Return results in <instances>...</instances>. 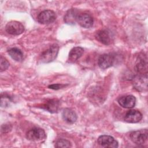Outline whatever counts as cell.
<instances>
[{"mask_svg": "<svg viewBox=\"0 0 148 148\" xmlns=\"http://www.w3.org/2000/svg\"><path fill=\"white\" fill-rule=\"evenodd\" d=\"M131 140L138 146H143L147 143L148 131L147 129H141L130 133Z\"/></svg>", "mask_w": 148, "mask_h": 148, "instance_id": "1", "label": "cell"}, {"mask_svg": "<svg viewBox=\"0 0 148 148\" xmlns=\"http://www.w3.org/2000/svg\"><path fill=\"white\" fill-rule=\"evenodd\" d=\"M59 50V46L54 44L51 45L49 49L42 53L40 55V61L43 63H49L54 61L58 54Z\"/></svg>", "mask_w": 148, "mask_h": 148, "instance_id": "2", "label": "cell"}, {"mask_svg": "<svg viewBox=\"0 0 148 148\" xmlns=\"http://www.w3.org/2000/svg\"><path fill=\"white\" fill-rule=\"evenodd\" d=\"M6 32L12 35H18L24 31V27L20 22L10 21L7 23L5 27Z\"/></svg>", "mask_w": 148, "mask_h": 148, "instance_id": "3", "label": "cell"}, {"mask_svg": "<svg viewBox=\"0 0 148 148\" xmlns=\"http://www.w3.org/2000/svg\"><path fill=\"white\" fill-rule=\"evenodd\" d=\"M26 138L31 141H40L46 139V135L43 129L35 127L27 132Z\"/></svg>", "mask_w": 148, "mask_h": 148, "instance_id": "4", "label": "cell"}, {"mask_svg": "<svg viewBox=\"0 0 148 148\" xmlns=\"http://www.w3.org/2000/svg\"><path fill=\"white\" fill-rule=\"evenodd\" d=\"M95 39L105 45H109L111 44L113 41V35L110 31L108 29H101L96 32L95 34Z\"/></svg>", "mask_w": 148, "mask_h": 148, "instance_id": "5", "label": "cell"}, {"mask_svg": "<svg viewBox=\"0 0 148 148\" xmlns=\"http://www.w3.org/2000/svg\"><path fill=\"white\" fill-rule=\"evenodd\" d=\"M56 13L51 10H45L41 12L37 17L38 21L42 24L52 23L56 20Z\"/></svg>", "mask_w": 148, "mask_h": 148, "instance_id": "6", "label": "cell"}, {"mask_svg": "<svg viewBox=\"0 0 148 148\" xmlns=\"http://www.w3.org/2000/svg\"><path fill=\"white\" fill-rule=\"evenodd\" d=\"M98 143L103 147L116 148L119 146L117 141L112 136L107 135H101L97 140Z\"/></svg>", "mask_w": 148, "mask_h": 148, "instance_id": "7", "label": "cell"}, {"mask_svg": "<svg viewBox=\"0 0 148 148\" xmlns=\"http://www.w3.org/2000/svg\"><path fill=\"white\" fill-rule=\"evenodd\" d=\"M115 58L111 54H103L101 55L98 60V65L100 68L105 69L112 66L114 62Z\"/></svg>", "mask_w": 148, "mask_h": 148, "instance_id": "8", "label": "cell"}, {"mask_svg": "<svg viewBox=\"0 0 148 148\" xmlns=\"http://www.w3.org/2000/svg\"><path fill=\"white\" fill-rule=\"evenodd\" d=\"M142 119V113L135 109H131L128 111L125 116H124V120L129 123H136L141 120Z\"/></svg>", "mask_w": 148, "mask_h": 148, "instance_id": "9", "label": "cell"}, {"mask_svg": "<svg viewBox=\"0 0 148 148\" xmlns=\"http://www.w3.org/2000/svg\"><path fill=\"white\" fill-rule=\"evenodd\" d=\"M77 22L81 27L89 28L92 26L94 20L90 14L87 13H82L79 14Z\"/></svg>", "mask_w": 148, "mask_h": 148, "instance_id": "10", "label": "cell"}, {"mask_svg": "<svg viewBox=\"0 0 148 148\" xmlns=\"http://www.w3.org/2000/svg\"><path fill=\"white\" fill-rule=\"evenodd\" d=\"M119 105L125 108H132L135 105L136 98L134 95H128L121 97L118 99Z\"/></svg>", "mask_w": 148, "mask_h": 148, "instance_id": "11", "label": "cell"}, {"mask_svg": "<svg viewBox=\"0 0 148 148\" xmlns=\"http://www.w3.org/2000/svg\"><path fill=\"white\" fill-rule=\"evenodd\" d=\"M79 16L78 10L76 9H70L65 13L64 20L65 23L68 24H75Z\"/></svg>", "mask_w": 148, "mask_h": 148, "instance_id": "12", "label": "cell"}, {"mask_svg": "<svg viewBox=\"0 0 148 148\" xmlns=\"http://www.w3.org/2000/svg\"><path fill=\"white\" fill-rule=\"evenodd\" d=\"M60 106V101L57 99H53L47 100L42 106V108L47 110L50 113H56L58 112Z\"/></svg>", "mask_w": 148, "mask_h": 148, "instance_id": "13", "label": "cell"}, {"mask_svg": "<svg viewBox=\"0 0 148 148\" xmlns=\"http://www.w3.org/2000/svg\"><path fill=\"white\" fill-rule=\"evenodd\" d=\"M147 75L144 76H137L134 80V86L138 91H144L147 90Z\"/></svg>", "mask_w": 148, "mask_h": 148, "instance_id": "14", "label": "cell"}, {"mask_svg": "<svg viewBox=\"0 0 148 148\" xmlns=\"http://www.w3.org/2000/svg\"><path fill=\"white\" fill-rule=\"evenodd\" d=\"M62 117L64 121L70 124L74 123L77 120L76 113L69 108H65L62 110Z\"/></svg>", "mask_w": 148, "mask_h": 148, "instance_id": "15", "label": "cell"}, {"mask_svg": "<svg viewBox=\"0 0 148 148\" xmlns=\"http://www.w3.org/2000/svg\"><path fill=\"white\" fill-rule=\"evenodd\" d=\"M147 59L144 58V56H139L137 59L136 63V71L140 73L143 75L145 73L147 74Z\"/></svg>", "mask_w": 148, "mask_h": 148, "instance_id": "16", "label": "cell"}, {"mask_svg": "<svg viewBox=\"0 0 148 148\" xmlns=\"http://www.w3.org/2000/svg\"><path fill=\"white\" fill-rule=\"evenodd\" d=\"M84 49L81 47H75L72 48L69 51L68 60L70 62H74L77 60L83 54Z\"/></svg>", "mask_w": 148, "mask_h": 148, "instance_id": "17", "label": "cell"}, {"mask_svg": "<svg viewBox=\"0 0 148 148\" xmlns=\"http://www.w3.org/2000/svg\"><path fill=\"white\" fill-rule=\"evenodd\" d=\"M8 53L10 57L16 61L20 62L23 59V53L21 50L18 48H12L8 51Z\"/></svg>", "mask_w": 148, "mask_h": 148, "instance_id": "18", "label": "cell"}, {"mask_svg": "<svg viewBox=\"0 0 148 148\" xmlns=\"http://www.w3.org/2000/svg\"><path fill=\"white\" fill-rule=\"evenodd\" d=\"M55 147L58 148V147H71V143L69 140L66 139H60L56 142Z\"/></svg>", "mask_w": 148, "mask_h": 148, "instance_id": "19", "label": "cell"}, {"mask_svg": "<svg viewBox=\"0 0 148 148\" xmlns=\"http://www.w3.org/2000/svg\"><path fill=\"white\" fill-rule=\"evenodd\" d=\"M9 65H10V64H9V62H8V61L6 58L3 57L2 56H1V58H0V71L3 72V71H5L6 69H7L8 68Z\"/></svg>", "mask_w": 148, "mask_h": 148, "instance_id": "20", "label": "cell"}, {"mask_svg": "<svg viewBox=\"0 0 148 148\" xmlns=\"http://www.w3.org/2000/svg\"><path fill=\"white\" fill-rule=\"evenodd\" d=\"M12 129V127L8 124H3L1 126V131L3 133L8 132Z\"/></svg>", "mask_w": 148, "mask_h": 148, "instance_id": "21", "label": "cell"}, {"mask_svg": "<svg viewBox=\"0 0 148 148\" xmlns=\"http://www.w3.org/2000/svg\"><path fill=\"white\" fill-rule=\"evenodd\" d=\"M64 86H65V85L63 84H52V85H50L49 86V87L51 89H54V90H58L60 88H62Z\"/></svg>", "mask_w": 148, "mask_h": 148, "instance_id": "22", "label": "cell"}]
</instances>
